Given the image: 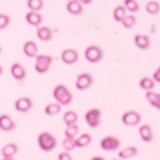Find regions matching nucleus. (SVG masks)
<instances>
[{
    "mask_svg": "<svg viewBox=\"0 0 160 160\" xmlns=\"http://www.w3.org/2000/svg\"><path fill=\"white\" fill-rule=\"evenodd\" d=\"M51 95H53V99H55L58 104H61V106H69L74 101L72 91L66 87L64 83H58L55 88H53Z\"/></svg>",
    "mask_w": 160,
    "mask_h": 160,
    "instance_id": "f257e3e1",
    "label": "nucleus"
},
{
    "mask_svg": "<svg viewBox=\"0 0 160 160\" xmlns=\"http://www.w3.org/2000/svg\"><path fill=\"white\" fill-rule=\"evenodd\" d=\"M37 146L43 152H51V151H55V148L58 146V139H56L55 135H51L50 131H42V133H38V136H37Z\"/></svg>",
    "mask_w": 160,
    "mask_h": 160,
    "instance_id": "f03ea898",
    "label": "nucleus"
},
{
    "mask_svg": "<svg viewBox=\"0 0 160 160\" xmlns=\"http://www.w3.org/2000/svg\"><path fill=\"white\" fill-rule=\"evenodd\" d=\"M83 56H85V59H87L88 62L96 64V62L102 61L104 51H102V48H101L99 45H88V47L85 48V51H83Z\"/></svg>",
    "mask_w": 160,
    "mask_h": 160,
    "instance_id": "7ed1b4c3",
    "label": "nucleus"
},
{
    "mask_svg": "<svg viewBox=\"0 0 160 160\" xmlns=\"http://www.w3.org/2000/svg\"><path fill=\"white\" fill-rule=\"evenodd\" d=\"M34 59H35L34 68H35L37 74H47L53 64V56H50V55H37Z\"/></svg>",
    "mask_w": 160,
    "mask_h": 160,
    "instance_id": "20e7f679",
    "label": "nucleus"
},
{
    "mask_svg": "<svg viewBox=\"0 0 160 160\" xmlns=\"http://www.w3.org/2000/svg\"><path fill=\"white\" fill-rule=\"evenodd\" d=\"M93 83H95V77L90 72H80L75 77V88L78 91H87L88 88L93 87Z\"/></svg>",
    "mask_w": 160,
    "mask_h": 160,
    "instance_id": "39448f33",
    "label": "nucleus"
},
{
    "mask_svg": "<svg viewBox=\"0 0 160 160\" xmlns=\"http://www.w3.org/2000/svg\"><path fill=\"white\" fill-rule=\"evenodd\" d=\"M83 118H85V122H87V125H88L90 128H98V127L101 125L102 112H101V109H98V108H91V109H88V111L85 112Z\"/></svg>",
    "mask_w": 160,
    "mask_h": 160,
    "instance_id": "423d86ee",
    "label": "nucleus"
},
{
    "mask_svg": "<svg viewBox=\"0 0 160 160\" xmlns=\"http://www.w3.org/2000/svg\"><path fill=\"white\" fill-rule=\"evenodd\" d=\"M141 118H142L141 114L138 111H133V109L125 111L122 114V117H120V120H122V123L125 127H139L141 125Z\"/></svg>",
    "mask_w": 160,
    "mask_h": 160,
    "instance_id": "0eeeda50",
    "label": "nucleus"
},
{
    "mask_svg": "<svg viewBox=\"0 0 160 160\" xmlns=\"http://www.w3.org/2000/svg\"><path fill=\"white\" fill-rule=\"evenodd\" d=\"M120 146H122V142H120V139L117 136H104L101 141H99V148L106 152H114V151H118Z\"/></svg>",
    "mask_w": 160,
    "mask_h": 160,
    "instance_id": "6e6552de",
    "label": "nucleus"
},
{
    "mask_svg": "<svg viewBox=\"0 0 160 160\" xmlns=\"http://www.w3.org/2000/svg\"><path fill=\"white\" fill-rule=\"evenodd\" d=\"M80 55H78V51L75 48H64L61 51V61L64 64H68V66H72L78 61Z\"/></svg>",
    "mask_w": 160,
    "mask_h": 160,
    "instance_id": "1a4fd4ad",
    "label": "nucleus"
},
{
    "mask_svg": "<svg viewBox=\"0 0 160 160\" xmlns=\"http://www.w3.org/2000/svg\"><path fill=\"white\" fill-rule=\"evenodd\" d=\"M32 106H34V101H32L29 96H21V98H18V99L15 101V109H16L18 112H21V114L29 112V111L32 109Z\"/></svg>",
    "mask_w": 160,
    "mask_h": 160,
    "instance_id": "9d476101",
    "label": "nucleus"
},
{
    "mask_svg": "<svg viewBox=\"0 0 160 160\" xmlns=\"http://www.w3.org/2000/svg\"><path fill=\"white\" fill-rule=\"evenodd\" d=\"M56 31H53L51 28H48V26H38L35 34H37V38L40 40V42H50V40L53 38V35H55Z\"/></svg>",
    "mask_w": 160,
    "mask_h": 160,
    "instance_id": "9b49d317",
    "label": "nucleus"
},
{
    "mask_svg": "<svg viewBox=\"0 0 160 160\" xmlns=\"http://www.w3.org/2000/svg\"><path fill=\"white\" fill-rule=\"evenodd\" d=\"M138 135H139L141 141H144V142H152V139H154L152 127L148 125V123H141V125L138 127Z\"/></svg>",
    "mask_w": 160,
    "mask_h": 160,
    "instance_id": "f8f14e48",
    "label": "nucleus"
},
{
    "mask_svg": "<svg viewBox=\"0 0 160 160\" xmlns=\"http://www.w3.org/2000/svg\"><path fill=\"white\" fill-rule=\"evenodd\" d=\"M0 130L5 131V133H10L13 130H16V122L11 118V115H8V114L0 115Z\"/></svg>",
    "mask_w": 160,
    "mask_h": 160,
    "instance_id": "ddd939ff",
    "label": "nucleus"
},
{
    "mask_svg": "<svg viewBox=\"0 0 160 160\" xmlns=\"http://www.w3.org/2000/svg\"><path fill=\"white\" fill-rule=\"evenodd\" d=\"M10 74H11V77L15 78V80H18V82H21V80H24L26 78V68L21 64V62H13L11 64V68H10Z\"/></svg>",
    "mask_w": 160,
    "mask_h": 160,
    "instance_id": "4468645a",
    "label": "nucleus"
},
{
    "mask_svg": "<svg viewBox=\"0 0 160 160\" xmlns=\"http://www.w3.org/2000/svg\"><path fill=\"white\" fill-rule=\"evenodd\" d=\"M22 55L28 58H35L38 55V47L34 40H26L22 43Z\"/></svg>",
    "mask_w": 160,
    "mask_h": 160,
    "instance_id": "2eb2a0df",
    "label": "nucleus"
},
{
    "mask_svg": "<svg viewBox=\"0 0 160 160\" xmlns=\"http://www.w3.org/2000/svg\"><path fill=\"white\" fill-rule=\"evenodd\" d=\"M26 22L29 26H34V28H38L43 22V16L40 11H28L26 13Z\"/></svg>",
    "mask_w": 160,
    "mask_h": 160,
    "instance_id": "dca6fc26",
    "label": "nucleus"
},
{
    "mask_svg": "<svg viewBox=\"0 0 160 160\" xmlns=\"http://www.w3.org/2000/svg\"><path fill=\"white\" fill-rule=\"evenodd\" d=\"M66 10H68L69 15L72 16H80L83 13V5L78 2V0H68L66 3Z\"/></svg>",
    "mask_w": 160,
    "mask_h": 160,
    "instance_id": "f3484780",
    "label": "nucleus"
},
{
    "mask_svg": "<svg viewBox=\"0 0 160 160\" xmlns=\"http://www.w3.org/2000/svg\"><path fill=\"white\" fill-rule=\"evenodd\" d=\"M138 155V148L136 146H127V148L118 149V158L120 160H128Z\"/></svg>",
    "mask_w": 160,
    "mask_h": 160,
    "instance_id": "a211bd4d",
    "label": "nucleus"
},
{
    "mask_svg": "<svg viewBox=\"0 0 160 160\" xmlns=\"http://www.w3.org/2000/svg\"><path fill=\"white\" fill-rule=\"evenodd\" d=\"M133 42H135V45L139 50H148L151 47V38H149V35H146V34H136L135 38H133Z\"/></svg>",
    "mask_w": 160,
    "mask_h": 160,
    "instance_id": "6ab92c4d",
    "label": "nucleus"
},
{
    "mask_svg": "<svg viewBox=\"0 0 160 160\" xmlns=\"http://www.w3.org/2000/svg\"><path fill=\"white\" fill-rule=\"evenodd\" d=\"M146 99H148V102L152 106V108H155L157 111H160V93L157 91H146Z\"/></svg>",
    "mask_w": 160,
    "mask_h": 160,
    "instance_id": "aec40b11",
    "label": "nucleus"
},
{
    "mask_svg": "<svg viewBox=\"0 0 160 160\" xmlns=\"http://www.w3.org/2000/svg\"><path fill=\"white\" fill-rule=\"evenodd\" d=\"M91 141H93V138H91L90 133H80V135L75 138V144H77V148H80V149L88 148V146L91 144Z\"/></svg>",
    "mask_w": 160,
    "mask_h": 160,
    "instance_id": "412c9836",
    "label": "nucleus"
},
{
    "mask_svg": "<svg viewBox=\"0 0 160 160\" xmlns=\"http://www.w3.org/2000/svg\"><path fill=\"white\" fill-rule=\"evenodd\" d=\"M18 151H19V148L16 142H8L2 148V157H15L18 154Z\"/></svg>",
    "mask_w": 160,
    "mask_h": 160,
    "instance_id": "4be33fe9",
    "label": "nucleus"
},
{
    "mask_svg": "<svg viewBox=\"0 0 160 160\" xmlns=\"http://www.w3.org/2000/svg\"><path fill=\"white\" fill-rule=\"evenodd\" d=\"M45 114L47 115H50V117H55V115H58V114H61V111H62V106L61 104H58L56 101L55 102H48L47 106H45Z\"/></svg>",
    "mask_w": 160,
    "mask_h": 160,
    "instance_id": "5701e85b",
    "label": "nucleus"
},
{
    "mask_svg": "<svg viewBox=\"0 0 160 160\" xmlns=\"http://www.w3.org/2000/svg\"><path fill=\"white\" fill-rule=\"evenodd\" d=\"M62 122H64L66 127L68 125H75L78 122V114L75 111H66L62 114Z\"/></svg>",
    "mask_w": 160,
    "mask_h": 160,
    "instance_id": "b1692460",
    "label": "nucleus"
},
{
    "mask_svg": "<svg viewBox=\"0 0 160 160\" xmlns=\"http://www.w3.org/2000/svg\"><path fill=\"white\" fill-rule=\"evenodd\" d=\"M127 15H128V11L125 10L123 5H117V7L112 10V18H114V21H117V22H122Z\"/></svg>",
    "mask_w": 160,
    "mask_h": 160,
    "instance_id": "393cba45",
    "label": "nucleus"
},
{
    "mask_svg": "<svg viewBox=\"0 0 160 160\" xmlns=\"http://www.w3.org/2000/svg\"><path fill=\"white\" fill-rule=\"evenodd\" d=\"M154 87H155V80L152 77H142L139 80V88L144 91H152Z\"/></svg>",
    "mask_w": 160,
    "mask_h": 160,
    "instance_id": "a878e982",
    "label": "nucleus"
},
{
    "mask_svg": "<svg viewBox=\"0 0 160 160\" xmlns=\"http://www.w3.org/2000/svg\"><path fill=\"white\" fill-rule=\"evenodd\" d=\"M78 135H80V128H78L77 123H75V125H68V127H66V130H64V138H72V139H75Z\"/></svg>",
    "mask_w": 160,
    "mask_h": 160,
    "instance_id": "bb28decb",
    "label": "nucleus"
},
{
    "mask_svg": "<svg viewBox=\"0 0 160 160\" xmlns=\"http://www.w3.org/2000/svg\"><path fill=\"white\" fill-rule=\"evenodd\" d=\"M144 10H146L148 15H157V13L160 11V3L157 2V0H149V2L146 3Z\"/></svg>",
    "mask_w": 160,
    "mask_h": 160,
    "instance_id": "cd10ccee",
    "label": "nucleus"
},
{
    "mask_svg": "<svg viewBox=\"0 0 160 160\" xmlns=\"http://www.w3.org/2000/svg\"><path fill=\"white\" fill-rule=\"evenodd\" d=\"M123 7H125V10L128 11V13H135L139 10V3H138V0H123V3H122Z\"/></svg>",
    "mask_w": 160,
    "mask_h": 160,
    "instance_id": "c85d7f7f",
    "label": "nucleus"
},
{
    "mask_svg": "<svg viewBox=\"0 0 160 160\" xmlns=\"http://www.w3.org/2000/svg\"><path fill=\"white\" fill-rule=\"evenodd\" d=\"M120 24H122L125 29H131V28H135V26H136V16L133 15V13H128V15L123 18V21L120 22Z\"/></svg>",
    "mask_w": 160,
    "mask_h": 160,
    "instance_id": "c756f323",
    "label": "nucleus"
},
{
    "mask_svg": "<svg viewBox=\"0 0 160 160\" xmlns=\"http://www.w3.org/2000/svg\"><path fill=\"white\" fill-rule=\"evenodd\" d=\"M61 146H62V151H66V152H72L74 149H77L75 139H72V138H64Z\"/></svg>",
    "mask_w": 160,
    "mask_h": 160,
    "instance_id": "7c9ffc66",
    "label": "nucleus"
},
{
    "mask_svg": "<svg viewBox=\"0 0 160 160\" xmlns=\"http://www.w3.org/2000/svg\"><path fill=\"white\" fill-rule=\"evenodd\" d=\"M28 8H29V11H42V8H43V0H28Z\"/></svg>",
    "mask_w": 160,
    "mask_h": 160,
    "instance_id": "2f4dec72",
    "label": "nucleus"
},
{
    "mask_svg": "<svg viewBox=\"0 0 160 160\" xmlns=\"http://www.w3.org/2000/svg\"><path fill=\"white\" fill-rule=\"evenodd\" d=\"M10 22H11V19H10V16L7 15V13H0V31L7 29L10 26Z\"/></svg>",
    "mask_w": 160,
    "mask_h": 160,
    "instance_id": "473e14b6",
    "label": "nucleus"
},
{
    "mask_svg": "<svg viewBox=\"0 0 160 160\" xmlns=\"http://www.w3.org/2000/svg\"><path fill=\"white\" fill-rule=\"evenodd\" d=\"M58 160H74V157L71 155V152L62 151V152H59V154H58Z\"/></svg>",
    "mask_w": 160,
    "mask_h": 160,
    "instance_id": "72a5a7b5",
    "label": "nucleus"
},
{
    "mask_svg": "<svg viewBox=\"0 0 160 160\" xmlns=\"http://www.w3.org/2000/svg\"><path fill=\"white\" fill-rule=\"evenodd\" d=\"M152 78L155 80V83H160V66L154 71V74H152Z\"/></svg>",
    "mask_w": 160,
    "mask_h": 160,
    "instance_id": "f704fd0d",
    "label": "nucleus"
},
{
    "mask_svg": "<svg viewBox=\"0 0 160 160\" xmlns=\"http://www.w3.org/2000/svg\"><path fill=\"white\" fill-rule=\"evenodd\" d=\"M82 5H90V3H93V0H78Z\"/></svg>",
    "mask_w": 160,
    "mask_h": 160,
    "instance_id": "c9c22d12",
    "label": "nucleus"
},
{
    "mask_svg": "<svg viewBox=\"0 0 160 160\" xmlns=\"http://www.w3.org/2000/svg\"><path fill=\"white\" fill-rule=\"evenodd\" d=\"M90 160H106L104 157H101V155H95V157H91Z\"/></svg>",
    "mask_w": 160,
    "mask_h": 160,
    "instance_id": "e433bc0d",
    "label": "nucleus"
},
{
    "mask_svg": "<svg viewBox=\"0 0 160 160\" xmlns=\"http://www.w3.org/2000/svg\"><path fill=\"white\" fill-rule=\"evenodd\" d=\"M2 160H15V158H13V157H3Z\"/></svg>",
    "mask_w": 160,
    "mask_h": 160,
    "instance_id": "4c0bfd02",
    "label": "nucleus"
},
{
    "mask_svg": "<svg viewBox=\"0 0 160 160\" xmlns=\"http://www.w3.org/2000/svg\"><path fill=\"white\" fill-rule=\"evenodd\" d=\"M3 74V68H2V64H0V75Z\"/></svg>",
    "mask_w": 160,
    "mask_h": 160,
    "instance_id": "58836bf2",
    "label": "nucleus"
},
{
    "mask_svg": "<svg viewBox=\"0 0 160 160\" xmlns=\"http://www.w3.org/2000/svg\"><path fill=\"white\" fill-rule=\"evenodd\" d=\"M0 55H2V47H0Z\"/></svg>",
    "mask_w": 160,
    "mask_h": 160,
    "instance_id": "ea45409f",
    "label": "nucleus"
},
{
    "mask_svg": "<svg viewBox=\"0 0 160 160\" xmlns=\"http://www.w3.org/2000/svg\"><path fill=\"white\" fill-rule=\"evenodd\" d=\"M118 160H120V158H118Z\"/></svg>",
    "mask_w": 160,
    "mask_h": 160,
    "instance_id": "a19ab883",
    "label": "nucleus"
}]
</instances>
